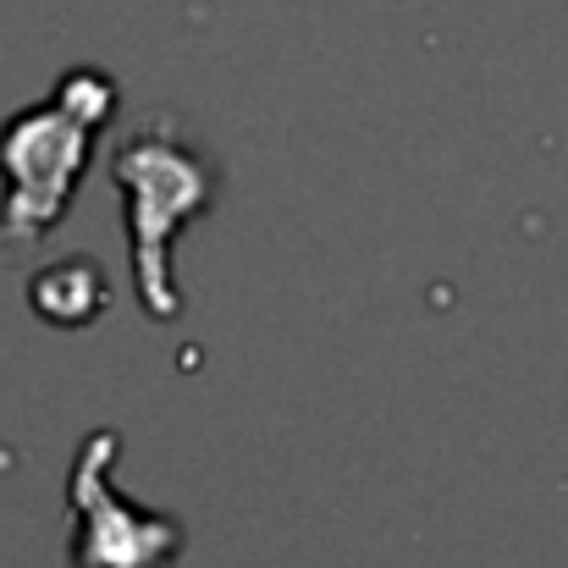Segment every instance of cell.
I'll return each mask as SVG.
<instances>
[{
  "mask_svg": "<svg viewBox=\"0 0 568 568\" xmlns=\"http://www.w3.org/2000/svg\"><path fill=\"white\" fill-rule=\"evenodd\" d=\"M111 178L128 193V237H133V282L155 321L183 315V293L172 282V243L215 199V166L178 133L172 116H144L111 155Z\"/></svg>",
  "mask_w": 568,
  "mask_h": 568,
  "instance_id": "obj_1",
  "label": "cell"
},
{
  "mask_svg": "<svg viewBox=\"0 0 568 568\" xmlns=\"http://www.w3.org/2000/svg\"><path fill=\"white\" fill-rule=\"evenodd\" d=\"M116 111V89L105 72H67L61 94L39 111H22L0 133V172H6V221L0 237H44L83 178L89 139Z\"/></svg>",
  "mask_w": 568,
  "mask_h": 568,
  "instance_id": "obj_2",
  "label": "cell"
},
{
  "mask_svg": "<svg viewBox=\"0 0 568 568\" xmlns=\"http://www.w3.org/2000/svg\"><path fill=\"white\" fill-rule=\"evenodd\" d=\"M116 430H94L72 464V568H178L183 525L116 497Z\"/></svg>",
  "mask_w": 568,
  "mask_h": 568,
  "instance_id": "obj_3",
  "label": "cell"
},
{
  "mask_svg": "<svg viewBox=\"0 0 568 568\" xmlns=\"http://www.w3.org/2000/svg\"><path fill=\"white\" fill-rule=\"evenodd\" d=\"M105 298H111V287H105V276H100L89 260L50 265V271L33 282V304H39L50 321H61V326H89V321L105 310Z\"/></svg>",
  "mask_w": 568,
  "mask_h": 568,
  "instance_id": "obj_4",
  "label": "cell"
}]
</instances>
